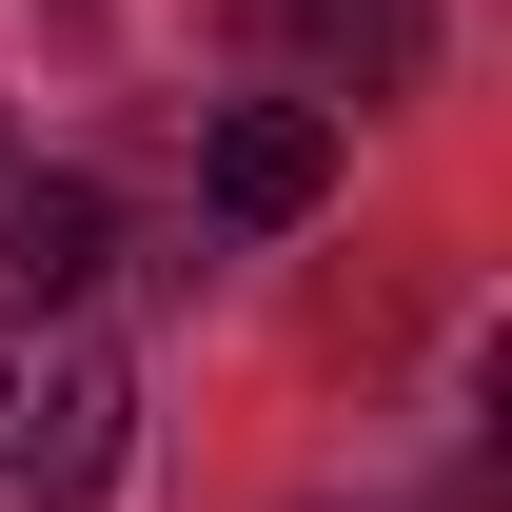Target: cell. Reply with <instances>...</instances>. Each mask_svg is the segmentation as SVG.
<instances>
[{"mask_svg": "<svg viewBox=\"0 0 512 512\" xmlns=\"http://www.w3.org/2000/svg\"><path fill=\"white\" fill-rule=\"evenodd\" d=\"M119 355L79 335V296H20L0 316V512H99L119 473Z\"/></svg>", "mask_w": 512, "mask_h": 512, "instance_id": "obj_1", "label": "cell"}, {"mask_svg": "<svg viewBox=\"0 0 512 512\" xmlns=\"http://www.w3.org/2000/svg\"><path fill=\"white\" fill-rule=\"evenodd\" d=\"M237 40L296 99H414V60H434V0H237Z\"/></svg>", "mask_w": 512, "mask_h": 512, "instance_id": "obj_2", "label": "cell"}, {"mask_svg": "<svg viewBox=\"0 0 512 512\" xmlns=\"http://www.w3.org/2000/svg\"><path fill=\"white\" fill-rule=\"evenodd\" d=\"M197 197H217L237 237H296V217L335 197V99H296V79H276V99H217V138H197Z\"/></svg>", "mask_w": 512, "mask_h": 512, "instance_id": "obj_3", "label": "cell"}, {"mask_svg": "<svg viewBox=\"0 0 512 512\" xmlns=\"http://www.w3.org/2000/svg\"><path fill=\"white\" fill-rule=\"evenodd\" d=\"M0 276H20V296H99V276H119L99 178H0Z\"/></svg>", "mask_w": 512, "mask_h": 512, "instance_id": "obj_4", "label": "cell"}, {"mask_svg": "<svg viewBox=\"0 0 512 512\" xmlns=\"http://www.w3.org/2000/svg\"><path fill=\"white\" fill-rule=\"evenodd\" d=\"M0 178H20V119H0Z\"/></svg>", "mask_w": 512, "mask_h": 512, "instance_id": "obj_5", "label": "cell"}]
</instances>
